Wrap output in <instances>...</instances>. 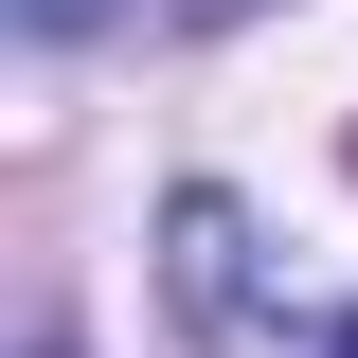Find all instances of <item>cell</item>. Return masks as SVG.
Here are the masks:
<instances>
[{
    "mask_svg": "<svg viewBox=\"0 0 358 358\" xmlns=\"http://www.w3.org/2000/svg\"><path fill=\"white\" fill-rule=\"evenodd\" d=\"M268 358H358V305H341V322H287Z\"/></svg>",
    "mask_w": 358,
    "mask_h": 358,
    "instance_id": "6da1fadb",
    "label": "cell"
}]
</instances>
